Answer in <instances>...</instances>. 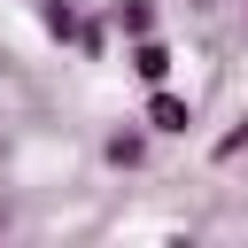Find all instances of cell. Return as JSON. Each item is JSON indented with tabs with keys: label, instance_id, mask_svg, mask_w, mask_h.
Returning a JSON list of instances; mask_svg holds the SVG:
<instances>
[{
	"label": "cell",
	"instance_id": "obj_7",
	"mask_svg": "<svg viewBox=\"0 0 248 248\" xmlns=\"http://www.w3.org/2000/svg\"><path fill=\"white\" fill-rule=\"evenodd\" d=\"M232 155H248V108H240V124H232V132H217V140H209V163H232Z\"/></svg>",
	"mask_w": 248,
	"mask_h": 248
},
{
	"label": "cell",
	"instance_id": "obj_6",
	"mask_svg": "<svg viewBox=\"0 0 248 248\" xmlns=\"http://www.w3.org/2000/svg\"><path fill=\"white\" fill-rule=\"evenodd\" d=\"M108 39H116V23H108V8H101V16H85V31H78V54H85V62H101V54H108Z\"/></svg>",
	"mask_w": 248,
	"mask_h": 248
},
{
	"label": "cell",
	"instance_id": "obj_8",
	"mask_svg": "<svg viewBox=\"0 0 248 248\" xmlns=\"http://www.w3.org/2000/svg\"><path fill=\"white\" fill-rule=\"evenodd\" d=\"M194 8H217V0H194Z\"/></svg>",
	"mask_w": 248,
	"mask_h": 248
},
{
	"label": "cell",
	"instance_id": "obj_5",
	"mask_svg": "<svg viewBox=\"0 0 248 248\" xmlns=\"http://www.w3.org/2000/svg\"><path fill=\"white\" fill-rule=\"evenodd\" d=\"M108 23H116V39H147L163 23V8L155 0H108Z\"/></svg>",
	"mask_w": 248,
	"mask_h": 248
},
{
	"label": "cell",
	"instance_id": "obj_4",
	"mask_svg": "<svg viewBox=\"0 0 248 248\" xmlns=\"http://www.w3.org/2000/svg\"><path fill=\"white\" fill-rule=\"evenodd\" d=\"M39 31H46L54 46H78V31H85V8H78V0H39Z\"/></svg>",
	"mask_w": 248,
	"mask_h": 248
},
{
	"label": "cell",
	"instance_id": "obj_1",
	"mask_svg": "<svg viewBox=\"0 0 248 248\" xmlns=\"http://www.w3.org/2000/svg\"><path fill=\"white\" fill-rule=\"evenodd\" d=\"M140 116L155 124V140H186V132H194V101H186L178 85H147V101H140Z\"/></svg>",
	"mask_w": 248,
	"mask_h": 248
},
{
	"label": "cell",
	"instance_id": "obj_9",
	"mask_svg": "<svg viewBox=\"0 0 248 248\" xmlns=\"http://www.w3.org/2000/svg\"><path fill=\"white\" fill-rule=\"evenodd\" d=\"M0 232H8V209H0Z\"/></svg>",
	"mask_w": 248,
	"mask_h": 248
},
{
	"label": "cell",
	"instance_id": "obj_3",
	"mask_svg": "<svg viewBox=\"0 0 248 248\" xmlns=\"http://www.w3.org/2000/svg\"><path fill=\"white\" fill-rule=\"evenodd\" d=\"M147 140H155V124L132 116V124H116V132L101 140V163H108V170H140V163H147Z\"/></svg>",
	"mask_w": 248,
	"mask_h": 248
},
{
	"label": "cell",
	"instance_id": "obj_2",
	"mask_svg": "<svg viewBox=\"0 0 248 248\" xmlns=\"http://www.w3.org/2000/svg\"><path fill=\"white\" fill-rule=\"evenodd\" d=\"M170 62H178V54H170V39H163V31L124 39V70H132L140 85H170Z\"/></svg>",
	"mask_w": 248,
	"mask_h": 248
}]
</instances>
